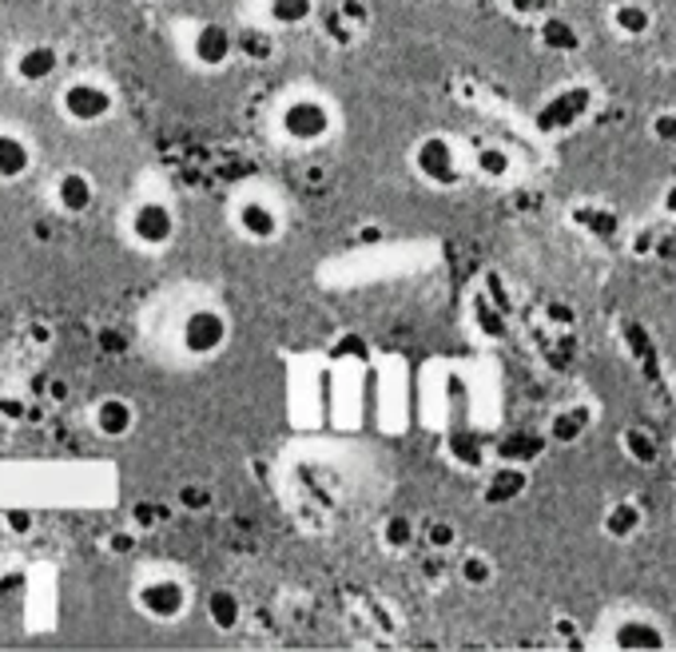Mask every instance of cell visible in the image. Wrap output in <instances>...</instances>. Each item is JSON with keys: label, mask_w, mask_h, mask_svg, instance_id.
I'll return each instance as SVG.
<instances>
[{"label": "cell", "mask_w": 676, "mask_h": 652, "mask_svg": "<svg viewBox=\"0 0 676 652\" xmlns=\"http://www.w3.org/2000/svg\"><path fill=\"white\" fill-rule=\"evenodd\" d=\"M92 430L100 438L120 442V438H128L135 430V406L128 402V398H120V394H108V398H100L92 410Z\"/></svg>", "instance_id": "11"}, {"label": "cell", "mask_w": 676, "mask_h": 652, "mask_svg": "<svg viewBox=\"0 0 676 652\" xmlns=\"http://www.w3.org/2000/svg\"><path fill=\"white\" fill-rule=\"evenodd\" d=\"M32 167V147L24 135L16 132H0V184H16L29 176Z\"/></svg>", "instance_id": "20"}, {"label": "cell", "mask_w": 676, "mask_h": 652, "mask_svg": "<svg viewBox=\"0 0 676 652\" xmlns=\"http://www.w3.org/2000/svg\"><path fill=\"white\" fill-rule=\"evenodd\" d=\"M474 172H478L481 179H489V184H501V179H510L513 156L501 144H481L478 152H474Z\"/></svg>", "instance_id": "24"}, {"label": "cell", "mask_w": 676, "mask_h": 652, "mask_svg": "<svg viewBox=\"0 0 676 652\" xmlns=\"http://www.w3.org/2000/svg\"><path fill=\"white\" fill-rule=\"evenodd\" d=\"M525 489H530V469L518 466V462H501V466L489 474L486 489H481V501H486V506H510V501H518Z\"/></svg>", "instance_id": "12"}, {"label": "cell", "mask_w": 676, "mask_h": 652, "mask_svg": "<svg viewBox=\"0 0 676 652\" xmlns=\"http://www.w3.org/2000/svg\"><path fill=\"white\" fill-rule=\"evenodd\" d=\"M92 203H96V184L84 172H64L56 179V208L64 216H88Z\"/></svg>", "instance_id": "17"}, {"label": "cell", "mask_w": 676, "mask_h": 652, "mask_svg": "<svg viewBox=\"0 0 676 652\" xmlns=\"http://www.w3.org/2000/svg\"><path fill=\"white\" fill-rule=\"evenodd\" d=\"M235 228H240V235L251 239V243H275L282 231V219L267 199L251 196V199H240V208H235Z\"/></svg>", "instance_id": "10"}, {"label": "cell", "mask_w": 676, "mask_h": 652, "mask_svg": "<svg viewBox=\"0 0 676 652\" xmlns=\"http://www.w3.org/2000/svg\"><path fill=\"white\" fill-rule=\"evenodd\" d=\"M589 426H594V410H589V406H565V410H557V415L550 418V426H545V442L577 445L589 434Z\"/></svg>", "instance_id": "16"}, {"label": "cell", "mask_w": 676, "mask_h": 652, "mask_svg": "<svg viewBox=\"0 0 676 652\" xmlns=\"http://www.w3.org/2000/svg\"><path fill=\"white\" fill-rule=\"evenodd\" d=\"M279 128L295 144H323L331 135V104L319 96H295L279 112Z\"/></svg>", "instance_id": "2"}, {"label": "cell", "mask_w": 676, "mask_h": 652, "mask_svg": "<svg viewBox=\"0 0 676 652\" xmlns=\"http://www.w3.org/2000/svg\"><path fill=\"white\" fill-rule=\"evenodd\" d=\"M235 56L251 64H267L275 56V36L259 24H243V29H235Z\"/></svg>", "instance_id": "22"}, {"label": "cell", "mask_w": 676, "mask_h": 652, "mask_svg": "<svg viewBox=\"0 0 676 652\" xmlns=\"http://www.w3.org/2000/svg\"><path fill=\"white\" fill-rule=\"evenodd\" d=\"M601 529L609 541H633L641 529H645V509H641V501H633V497H621V501H613V506L605 509L601 518Z\"/></svg>", "instance_id": "14"}, {"label": "cell", "mask_w": 676, "mask_h": 652, "mask_svg": "<svg viewBox=\"0 0 676 652\" xmlns=\"http://www.w3.org/2000/svg\"><path fill=\"white\" fill-rule=\"evenodd\" d=\"M649 135H653L661 147H676V108H665L649 120Z\"/></svg>", "instance_id": "30"}, {"label": "cell", "mask_w": 676, "mask_h": 652, "mask_svg": "<svg viewBox=\"0 0 676 652\" xmlns=\"http://www.w3.org/2000/svg\"><path fill=\"white\" fill-rule=\"evenodd\" d=\"M418 541V526L406 513H395V518H386L383 526V545L395 549V553H402V549H410Z\"/></svg>", "instance_id": "27"}, {"label": "cell", "mask_w": 676, "mask_h": 652, "mask_svg": "<svg viewBox=\"0 0 676 652\" xmlns=\"http://www.w3.org/2000/svg\"><path fill=\"white\" fill-rule=\"evenodd\" d=\"M203 612H208L211 629H219V632H235L243 625V600H240V593L228 589V585H219V589L208 593Z\"/></svg>", "instance_id": "19"}, {"label": "cell", "mask_w": 676, "mask_h": 652, "mask_svg": "<svg viewBox=\"0 0 676 652\" xmlns=\"http://www.w3.org/2000/svg\"><path fill=\"white\" fill-rule=\"evenodd\" d=\"M4 526H9L16 538H24V533H32V513L29 509H9V513H4Z\"/></svg>", "instance_id": "33"}, {"label": "cell", "mask_w": 676, "mask_h": 652, "mask_svg": "<svg viewBox=\"0 0 676 652\" xmlns=\"http://www.w3.org/2000/svg\"><path fill=\"white\" fill-rule=\"evenodd\" d=\"M545 314H550L553 327H573V322H577V311H573L569 302H550V307H545Z\"/></svg>", "instance_id": "34"}, {"label": "cell", "mask_w": 676, "mask_h": 652, "mask_svg": "<svg viewBox=\"0 0 676 652\" xmlns=\"http://www.w3.org/2000/svg\"><path fill=\"white\" fill-rule=\"evenodd\" d=\"M179 342L191 358H215L231 342V319L215 307H196L179 327Z\"/></svg>", "instance_id": "3"}, {"label": "cell", "mask_w": 676, "mask_h": 652, "mask_svg": "<svg viewBox=\"0 0 676 652\" xmlns=\"http://www.w3.org/2000/svg\"><path fill=\"white\" fill-rule=\"evenodd\" d=\"M414 172L434 187H458L462 184V159L458 147L446 135H426L414 147Z\"/></svg>", "instance_id": "5"}, {"label": "cell", "mask_w": 676, "mask_h": 652, "mask_svg": "<svg viewBox=\"0 0 676 652\" xmlns=\"http://www.w3.org/2000/svg\"><path fill=\"white\" fill-rule=\"evenodd\" d=\"M656 247H661V231H656V228H636L633 235H629V251H633L636 259H649V255H656Z\"/></svg>", "instance_id": "31"}, {"label": "cell", "mask_w": 676, "mask_h": 652, "mask_svg": "<svg viewBox=\"0 0 676 652\" xmlns=\"http://www.w3.org/2000/svg\"><path fill=\"white\" fill-rule=\"evenodd\" d=\"M211 501H215V494H211L208 486H184L179 489V506L184 509H211Z\"/></svg>", "instance_id": "32"}, {"label": "cell", "mask_w": 676, "mask_h": 652, "mask_svg": "<svg viewBox=\"0 0 676 652\" xmlns=\"http://www.w3.org/2000/svg\"><path fill=\"white\" fill-rule=\"evenodd\" d=\"M0 415L4 418H24V402L21 398H0Z\"/></svg>", "instance_id": "37"}, {"label": "cell", "mask_w": 676, "mask_h": 652, "mask_svg": "<svg viewBox=\"0 0 676 652\" xmlns=\"http://www.w3.org/2000/svg\"><path fill=\"white\" fill-rule=\"evenodd\" d=\"M314 16V0H267V21L279 29H302Z\"/></svg>", "instance_id": "25"}, {"label": "cell", "mask_w": 676, "mask_h": 652, "mask_svg": "<svg viewBox=\"0 0 676 652\" xmlns=\"http://www.w3.org/2000/svg\"><path fill=\"white\" fill-rule=\"evenodd\" d=\"M422 538H426V545L434 549V553H450V549L458 545V526H454V521H426V533H422Z\"/></svg>", "instance_id": "29"}, {"label": "cell", "mask_w": 676, "mask_h": 652, "mask_svg": "<svg viewBox=\"0 0 676 652\" xmlns=\"http://www.w3.org/2000/svg\"><path fill=\"white\" fill-rule=\"evenodd\" d=\"M541 4H545V0H513V9L518 12H541Z\"/></svg>", "instance_id": "38"}, {"label": "cell", "mask_w": 676, "mask_h": 652, "mask_svg": "<svg viewBox=\"0 0 676 652\" xmlns=\"http://www.w3.org/2000/svg\"><path fill=\"white\" fill-rule=\"evenodd\" d=\"M191 60L199 68H208V73H219V68H228L235 60V29L228 24H199L196 36H191Z\"/></svg>", "instance_id": "9"}, {"label": "cell", "mask_w": 676, "mask_h": 652, "mask_svg": "<svg viewBox=\"0 0 676 652\" xmlns=\"http://www.w3.org/2000/svg\"><path fill=\"white\" fill-rule=\"evenodd\" d=\"M541 450H545V438L518 434V438H510V442L501 445V462H518V466H525V462L541 457Z\"/></svg>", "instance_id": "28"}, {"label": "cell", "mask_w": 676, "mask_h": 652, "mask_svg": "<svg viewBox=\"0 0 676 652\" xmlns=\"http://www.w3.org/2000/svg\"><path fill=\"white\" fill-rule=\"evenodd\" d=\"M661 211H665L668 219H676V179L665 184V191H661Z\"/></svg>", "instance_id": "36"}, {"label": "cell", "mask_w": 676, "mask_h": 652, "mask_svg": "<svg viewBox=\"0 0 676 652\" xmlns=\"http://www.w3.org/2000/svg\"><path fill=\"white\" fill-rule=\"evenodd\" d=\"M573 223L585 228L589 235H597V239H617L621 235V219H617V211L601 208V203H581V208H573Z\"/></svg>", "instance_id": "23"}, {"label": "cell", "mask_w": 676, "mask_h": 652, "mask_svg": "<svg viewBox=\"0 0 676 652\" xmlns=\"http://www.w3.org/2000/svg\"><path fill=\"white\" fill-rule=\"evenodd\" d=\"M343 16H346V21H358V24H366V4H363V0H343Z\"/></svg>", "instance_id": "35"}, {"label": "cell", "mask_w": 676, "mask_h": 652, "mask_svg": "<svg viewBox=\"0 0 676 652\" xmlns=\"http://www.w3.org/2000/svg\"><path fill=\"white\" fill-rule=\"evenodd\" d=\"M617 445H621V454L633 462V466H656L661 462V442H656L653 434H649L645 426H624L621 438H617Z\"/></svg>", "instance_id": "21"}, {"label": "cell", "mask_w": 676, "mask_h": 652, "mask_svg": "<svg viewBox=\"0 0 676 652\" xmlns=\"http://www.w3.org/2000/svg\"><path fill=\"white\" fill-rule=\"evenodd\" d=\"M668 629L649 612H629L621 621H613L609 629V649H624V652H665L668 649Z\"/></svg>", "instance_id": "7"}, {"label": "cell", "mask_w": 676, "mask_h": 652, "mask_svg": "<svg viewBox=\"0 0 676 652\" xmlns=\"http://www.w3.org/2000/svg\"><path fill=\"white\" fill-rule=\"evenodd\" d=\"M609 24L621 41H645L653 32V9L641 4V0H617L613 12H609Z\"/></svg>", "instance_id": "18"}, {"label": "cell", "mask_w": 676, "mask_h": 652, "mask_svg": "<svg viewBox=\"0 0 676 652\" xmlns=\"http://www.w3.org/2000/svg\"><path fill=\"white\" fill-rule=\"evenodd\" d=\"M597 108V92L589 88V84H569V88H562V92H553L545 104L538 108V115H533V128H538L541 135H565L573 132V128L581 124L585 115Z\"/></svg>", "instance_id": "1"}, {"label": "cell", "mask_w": 676, "mask_h": 652, "mask_svg": "<svg viewBox=\"0 0 676 652\" xmlns=\"http://www.w3.org/2000/svg\"><path fill=\"white\" fill-rule=\"evenodd\" d=\"M12 73H16V80H21V84L53 80V76L60 73V53H56L53 44H29V48L16 56Z\"/></svg>", "instance_id": "15"}, {"label": "cell", "mask_w": 676, "mask_h": 652, "mask_svg": "<svg viewBox=\"0 0 676 652\" xmlns=\"http://www.w3.org/2000/svg\"><path fill=\"white\" fill-rule=\"evenodd\" d=\"M60 112L68 115L73 124H84V128L104 124L108 115L115 112V96L108 92L104 84L76 80V84H68V88L60 92Z\"/></svg>", "instance_id": "6"}, {"label": "cell", "mask_w": 676, "mask_h": 652, "mask_svg": "<svg viewBox=\"0 0 676 652\" xmlns=\"http://www.w3.org/2000/svg\"><path fill=\"white\" fill-rule=\"evenodd\" d=\"M135 609L144 612L147 621L171 625L188 612V585L179 577H152L135 589Z\"/></svg>", "instance_id": "4"}, {"label": "cell", "mask_w": 676, "mask_h": 652, "mask_svg": "<svg viewBox=\"0 0 676 652\" xmlns=\"http://www.w3.org/2000/svg\"><path fill=\"white\" fill-rule=\"evenodd\" d=\"M128 231H132V239L140 243V247H167L171 239H176V216H171V208L167 203H159V199H147V203H140V208L132 211V219H128Z\"/></svg>", "instance_id": "8"}, {"label": "cell", "mask_w": 676, "mask_h": 652, "mask_svg": "<svg viewBox=\"0 0 676 652\" xmlns=\"http://www.w3.org/2000/svg\"><path fill=\"white\" fill-rule=\"evenodd\" d=\"M458 581L469 585V589H486L489 581H494V561H489L486 553H466V557L458 561Z\"/></svg>", "instance_id": "26"}, {"label": "cell", "mask_w": 676, "mask_h": 652, "mask_svg": "<svg viewBox=\"0 0 676 652\" xmlns=\"http://www.w3.org/2000/svg\"><path fill=\"white\" fill-rule=\"evenodd\" d=\"M538 41L545 53H557V56H573L581 53V29L569 21V16H562V12H550V16H541L538 24Z\"/></svg>", "instance_id": "13"}]
</instances>
